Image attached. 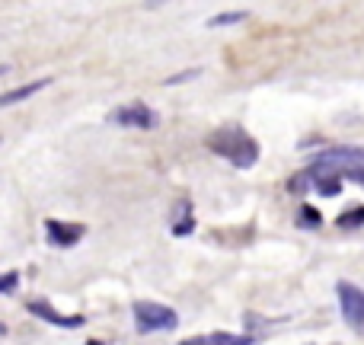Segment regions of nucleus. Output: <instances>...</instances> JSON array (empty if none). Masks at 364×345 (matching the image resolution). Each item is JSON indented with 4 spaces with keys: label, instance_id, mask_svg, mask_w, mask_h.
Returning a JSON list of instances; mask_svg holds the SVG:
<instances>
[{
    "label": "nucleus",
    "instance_id": "nucleus-8",
    "mask_svg": "<svg viewBox=\"0 0 364 345\" xmlns=\"http://www.w3.org/2000/svg\"><path fill=\"white\" fill-rule=\"evenodd\" d=\"M51 80H32V83H23V87H16V90H10V93H0V109H6V106H16V102H23V100H29V96H36L38 90H45Z\"/></svg>",
    "mask_w": 364,
    "mask_h": 345
},
{
    "label": "nucleus",
    "instance_id": "nucleus-13",
    "mask_svg": "<svg viewBox=\"0 0 364 345\" xmlns=\"http://www.w3.org/2000/svg\"><path fill=\"white\" fill-rule=\"evenodd\" d=\"M90 345H102V342H90Z\"/></svg>",
    "mask_w": 364,
    "mask_h": 345
},
{
    "label": "nucleus",
    "instance_id": "nucleus-3",
    "mask_svg": "<svg viewBox=\"0 0 364 345\" xmlns=\"http://www.w3.org/2000/svg\"><path fill=\"white\" fill-rule=\"evenodd\" d=\"M314 170L342 173V176L358 173V170H364V147H329V151L314 157Z\"/></svg>",
    "mask_w": 364,
    "mask_h": 345
},
{
    "label": "nucleus",
    "instance_id": "nucleus-4",
    "mask_svg": "<svg viewBox=\"0 0 364 345\" xmlns=\"http://www.w3.org/2000/svg\"><path fill=\"white\" fill-rule=\"evenodd\" d=\"M336 294H339L342 320L352 329H364V291L352 282H339L336 285Z\"/></svg>",
    "mask_w": 364,
    "mask_h": 345
},
{
    "label": "nucleus",
    "instance_id": "nucleus-11",
    "mask_svg": "<svg viewBox=\"0 0 364 345\" xmlns=\"http://www.w3.org/2000/svg\"><path fill=\"white\" fill-rule=\"evenodd\" d=\"M179 345H218V342H214V333H211V336H192V339H182Z\"/></svg>",
    "mask_w": 364,
    "mask_h": 345
},
{
    "label": "nucleus",
    "instance_id": "nucleus-10",
    "mask_svg": "<svg viewBox=\"0 0 364 345\" xmlns=\"http://www.w3.org/2000/svg\"><path fill=\"white\" fill-rule=\"evenodd\" d=\"M19 285V272H6V275H0V294L4 291H13Z\"/></svg>",
    "mask_w": 364,
    "mask_h": 345
},
{
    "label": "nucleus",
    "instance_id": "nucleus-7",
    "mask_svg": "<svg viewBox=\"0 0 364 345\" xmlns=\"http://www.w3.org/2000/svg\"><path fill=\"white\" fill-rule=\"evenodd\" d=\"M29 314L42 317V320L55 323V327H83V317H64V314H58L55 307H48V304H42V301H32Z\"/></svg>",
    "mask_w": 364,
    "mask_h": 345
},
{
    "label": "nucleus",
    "instance_id": "nucleus-1",
    "mask_svg": "<svg viewBox=\"0 0 364 345\" xmlns=\"http://www.w3.org/2000/svg\"><path fill=\"white\" fill-rule=\"evenodd\" d=\"M208 147L218 157L230 160L237 170H250V166L259 164V141L252 134H246L243 128H218L208 138Z\"/></svg>",
    "mask_w": 364,
    "mask_h": 345
},
{
    "label": "nucleus",
    "instance_id": "nucleus-5",
    "mask_svg": "<svg viewBox=\"0 0 364 345\" xmlns=\"http://www.w3.org/2000/svg\"><path fill=\"white\" fill-rule=\"evenodd\" d=\"M109 122L112 125H122V128H157V112L141 102H132V106H122L115 112H109Z\"/></svg>",
    "mask_w": 364,
    "mask_h": 345
},
{
    "label": "nucleus",
    "instance_id": "nucleus-6",
    "mask_svg": "<svg viewBox=\"0 0 364 345\" xmlns=\"http://www.w3.org/2000/svg\"><path fill=\"white\" fill-rule=\"evenodd\" d=\"M45 233L55 246H74L77 240L83 237L80 224H58V221H45Z\"/></svg>",
    "mask_w": 364,
    "mask_h": 345
},
{
    "label": "nucleus",
    "instance_id": "nucleus-2",
    "mask_svg": "<svg viewBox=\"0 0 364 345\" xmlns=\"http://www.w3.org/2000/svg\"><path fill=\"white\" fill-rule=\"evenodd\" d=\"M134 327L141 333H164V329L179 327V317H176V310L164 307L157 301H138L134 304Z\"/></svg>",
    "mask_w": 364,
    "mask_h": 345
},
{
    "label": "nucleus",
    "instance_id": "nucleus-9",
    "mask_svg": "<svg viewBox=\"0 0 364 345\" xmlns=\"http://www.w3.org/2000/svg\"><path fill=\"white\" fill-rule=\"evenodd\" d=\"M243 13H224V16H214L208 26H233V23H243Z\"/></svg>",
    "mask_w": 364,
    "mask_h": 345
},
{
    "label": "nucleus",
    "instance_id": "nucleus-12",
    "mask_svg": "<svg viewBox=\"0 0 364 345\" xmlns=\"http://www.w3.org/2000/svg\"><path fill=\"white\" fill-rule=\"evenodd\" d=\"M6 70H10V68H6V64H0V77H4V74H6Z\"/></svg>",
    "mask_w": 364,
    "mask_h": 345
}]
</instances>
